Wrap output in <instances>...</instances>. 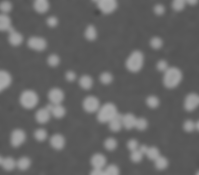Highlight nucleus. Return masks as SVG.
Wrapping results in <instances>:
<instances>
[{
  "instance_id": "obj_1",
  "label": "nucleus",
  "mask_w": 199,
  "mask_h": 175,
  "mask_svg": "<svg viewBox=\"0 0 199 175\" xmlns=\"http://www.w3.org/2000/svg\"><path fill=\"white\" fill-rule=\"evenodd\" d=\"M182 78V72L178 69L175 67L169 68L165 71L163 83L167 88L172 89L179 84Z\"/></svg>"
},
{
  "instance_id": "obj_2",
  "label": "nucleus",
  "mask_w": 199,
  "mask_h": 175,
  "mask_svg": "<svg viewBox=\"0 0 199 175\" xmlns=\"http://www.w3.org/2000/svg\"><path fill=\"white\" fill-rule=\"evenodd\" d=\"M97 111V119L102 123L109 122L118 114L116 106L111 103L104 104L100 107Z\"/></svg>"
},
{
  "instance_id": "obj_3",
  "label": "nucleus",
  "mask_w": 199,
  "mask_h": 175,
  "mask_svg": "<svg viewBox=\"0 0 199 175\" xmlns=\"http://www.w3.org/2000/svg\"><path fill=\"white\" fill-rule=\"evenodd\" d=\"M19 101L21 105L27 109H31L35 107L39 101L37 93L34 90H27L22 92L20 95Z\"/></svg>"
},
{
  "instance_id": "obj_4",
  "label": "nucleus",
  "mask_w": 199,
  "mask_h": 175,
  "mask_svg": "<svg viewBox=\"0 0 199 175\" xmlns=\"http://www.w3.org/2000/svg\"><path fill=\"white\" fill-rule=\"evenodd\" d=\"M144 56L141 51H136L132 52L127 59L126 66L130 71L136 72L142 68L144 62Z\"/></svg>"
},
{
  "instance_id": "obj_5",
  "label": "nucleus",
  "mask_w": 199,
  "mask_h": 175,
  "mask_svg": "<svg viewBox=\"0 0 199 175\" xmlns=\"http://www.w3.org/2000/svg\"><path fill=\"white\" fill-rule=\"evenodd\" d=\"M82 106L87 112L92 113L98 111L100 108V101L98 99L94 96H89L83 100Z\"/></svg>"
},
{
  "instance_id": "obj_6",
  "label": "nucleus",
  "mask_w": 199,
  "mask_h": 175,
  "mask_svg": "<svg viewBox=\"0 0 199 175\" xmlns=\"http://www.w3.org/2000/svg\"><path fill=\"white\" fill-rule=\"evenodd\" d=\"M48 97L51 103L54 105L61 104L64 100L65 95L61 89L55 87L49 90Z\"/></svg>"
},
{
  "instance_id": "obj_7",
  "label": "nucleus",
  "mask_w": 199,
  "mask_h": 175,
  "mask_svg": "<svg viewBox=\"0 0 199 175\" xmlns=\"http://www.w3.org/2000/svg\"><path fill=\"white\" fill-rule=\"evenodd\" d=\"M98 7L103 13L108 14L113 12L116 8L117 3L113 0H102L96 1Z\"/></svg>"
},
{
  "instance_id": "obj_8",
  "label": "nucleus",
  "mask_w": 199,
  "mask_h": 175,
  "mask_svg": "<svg viewBox=\"0 0 199 175\" xmlns=\"http://www.w3.org/2000/svg\"><path fill=\"white\" fill-rule=\"evenodd\" d=\"M26 135L25 132L20 129L14 130L12 133L11 137V143L14 147H18L25 142Z\"/></svg>"
},
{
  "instance_id": "obj_9",
  "label": "nucleus",
  "mask_w": 199,
  "mask_h": 175,
  "mask_svg": "<svg viewBox=\"0 0 199 175\" xmlns=\"http://www.w3.org/2000/svg\"><path fill=\"white\" fill-rule=\"evenodd\" d=\"M28 45L30 48L33 49L41 51L45 49L47 46V42L43 38L33 37L28 40Z\"/></svg>"
},
{
  "instance_id": "obj_10",
  "label": "nucleus",
  "mask_w": 199,
  "mask_h": 175,
  "mask_svg": "<svg viewBox=\"0 0 199 175\" xmlns=\"http://www.w3.org/2000/svg\"><path fill=\"white\" fill-rule=\"evenodd\" d=\"M199 103L198 96L195 93H191L186 97L184 101V107L188 111H192L195 109Z\"/></svg>"
},
{
  "instance_id": "obj_11",
  "label": "nucleus",
  "mask_w": 199,
  "mask_h": 175,
  "mask_svg": "<svg viewBox=\"0 0 199 175\" xmlns=\"http://www.w3.org/2000/svg\"><path fill=\"white\" fill-rule=\"evenodd\" d=\"M12 78L7 71L2 70L0 71V91H3L11 85Z\"/></svg>"
},
{
  "instance_id": "obj_12",
  "label": "nucleus",
  "mask_w": 199,
  "mask_h": 175,
  "mask_svg": "<svg viewBox=\"0 0 199 175\" xmlns=\"http://www.w3.org/2000/svg\"><path fill=\"white\" fill-rule=\"evenodd\" d=\"M51 114L50 112L45 107L38 110L35 114V118L38 123L45 124L49 120Z\"/></svg>"
},
{
  "instance_id": "obj_13",
  "label": "nucleus",
  "mask_w": 199,
  "mask_h": 175,
  "mask_svg": "<svg viewBox=\"0 0 199 175\" xmlns=\"http://www.w3.org/2000/svg\"><path fill=\"white\" fill-rule=\"evenodd\" d=\"M50 143L52 146L57 150L62 149L65 144V140L61 134H56L53 135L50 139Z\"/></svg>"
},
{
  "instance_id": "obj_14",
  "label": "nucleus",
  "mask_w": 199,
  "mask_h": 175,
  "mask_svg": "<svg viewBox=\"0 0 199 175\" xmlns=\"http://www.w3.org/2000/svg\"><path fill=\"white\" fill-rule=\"evenodd\" d=\"M123 115L118 113L115 117L109 122V126L111 130L116 132L121 129L123 125Z\"/></svg>"
},
{
  "instance_id": "obj_15",
  "label": "nucleus",
  "mask_w": 199,
  "mask_h": 175,
  "mask_svg": "<svg viewBox=\"0 0 199 175\" xmlns=\"http://www.w3.org/2000/svg\"><path fill=\"white\" fill-rule=\"evenodd\" d=\"M106 159L102 154L97 153L94 155L91 159V163L94 168H102L105 165Z\"/></svg>"
},
{
  "instance_id": "obj_16",
  "label": "nucleus",
  "mask_w": 199,
  "mask_h": 175,
  "mask_svg": "<svg viewBox=\"0 0 199 175\" xmlns=\"http://www.w3.org/2000/svg\"><path fill=\"white\" fill-rule=\"evenodd\" d=\"M93 81L91 76L88 75L81 76L79 79V84L80 87L85 90L90 89L93 86Z\"/></svg>"
},
{
  "instance_id": "obj_17",
  "label": "nucleus",
  "mask_w": 199,
  "mask_h": 175,
  "mask_svg": "<svg viewBox=\"0 0 199 175\" xmlns=\"http://www.w3.org/2000/svg\"><path fill=\"white\" fill-rule=\"evenodd\" d=\"M137 119L131 114H127L123 116V125L127 129H130L135 126Z\"/></svg>"
},
{
  "instance_id": "obj_18",
  "label": "nucleus",
  "mask_w": 199,
  "mask_h": 175,
  "mask_svg": "<svg viewBox=\"0 0 199 175\" xmlns=\"http://www.w3.org/2000/svg\"><path fill=\"white\" fill-rule=\"evenodd\" d=\"M53 104L51 113L54 117L60 119L63 117L65 114L66 110L61 104Z\"/></svg>"
},
{
  "instance_id": "obj_19",
  "label": "nucleus",
  "mask_w": 199,
  "mask_h": 175,
  "mask_svg": "<svg viewBox=\"0 0 199 175\" xmlns=\"http://www.w3.org/2000/svg\"><path fill=\"white\" fill-rule=\"evenodd\" d=\"M0 163L6 170L11 171L16 166V162L12 158L7 157L3 158L1 157Z\"/></svg>"
},
{
  "instance_id": "obj_20",
  "label": "nucleus",
  "mask_w": 199,
  "mask_h": 175,
  "mask_svg": "<svg viewBox=\"0 0 199 175\" xmlns=\"http://www.w3.org/2000/svg\"><path fill=\"white\" fill-rule=\"evenodd\" d=\"M34 6L37 12L42 13L48 11L49 7V4L46 0H37L35 1Z\"/></svg>"
},
{
  "instance_id": "obj_21",
  "label": "nucleus",
  "mask_w": 199,
  "mask_h": 175,
  "mask_svg": "<svg viewBox=\"0 0 199 175\" xmlns=\"http://www.w3.org/2000/svg\"><path fill=\"white\" fill-rule=\"evenodd\" d=\"M11 21L9 17L5 14L0 16V30L1 31H8L12 27Z\"/></svg>"
},
{
  "instance_id": "obj_22",
  "label": "nucleus",
  "mask_w": 199,
  "mask_h": 175,
  "mask_svg": "<svg viewBox=\"0 0 199 175\" xmlns=\"http://www.w3.org/2000/svg\"><path fill=\"white\" fill-rule=\"evenodd\" d=\"M10 33L9 41L11 44L14 46H17L22 43L23 38L20 33L15 31Z\"/></svg>"
},
{
  "instance_id": "obj_23",
  "label": "nucleus",
  "mask_w": 199,
  "mask_h": 175,
  "mask_svg": "<svg viewBox=\"0 0 199 175\" xmlns=\"http://www.w3.org/2000/svg\"><path fill=\"white\" fill-rule=\"evenodd\" d=\"M86 38L88 40H95L97 36L96 30L93 25H89L86 28L85 33Z\"/></svg>"
},
{
  "instance_id": "obj_24",
  "label": "nucleus",
  "mask_w": 199,
  "mask_h": 175,
  "mask_svg": "<svg viewBox=\"0 0 199 175\" xmlns=\"http://www.w3.org/2000/svg\"><path fill=\"white\" fill-rule=\"evenodd\" d=\"M30 164V159L26 157L21 158L16 162V166L19 169L22 170L27 169Z\"/></svg>"
},
{
  "instance_id": "obj_25",
  "label": "nucleus",
  "mask_w": 199,
  "mask_h": 175,
  "mask_svg": "<svg viewBox=\"0 0 199 175\" xmlns=\"http://www.w3.org/2000/svg\"><path fill=\"white\" fill-rule=\"evenodd\" d=\"M99 79L100 82L103 84L107 85L111 83L113 80L112 75L108 72H105L101 74Z\"/></svg>"
},
{
  "instance_id": "obj_26",
  "label": "nucleus",
  "mask_w": 199,
  "mask_h": 175,
  "mask_svg": "<svg viewBox=\"0 0 199 175\" xmlns=\"http://www.w3.org/2000/svg\"><path fill=\"white\" fill-rule=\"evenodd\" d=\"M156 168L160 170L165 169L168 165V162L165 158L160 156L155 160Z\"/></svg>"
},
{
  "instance_id": "obj_27",
  "label": "nucleus",
  "mask_w": 199,
  "mask_h": 175,
  "mask_svg": "<svg viewBox=\"0 0 199 175\" xmlns=\"http://www.w3.org/2000/svg\"><path fill=\"white\" fill-rule=\"evenodd\" d=\"M34 136L36 139L38 141H43L46 139L47 133L45 129H39L35 131Z\"/></svg>"
},
{
  "instance_id": "obj_28",
  "label": "nucleus",
  "mask_w": 199,
  "mask_h": 175,
  "mask_svg": "<svg viewBox=\"0 0 199 175\" xmlns=\"http://www.w3.org/2000/svg\"><path fill=\"white\" fill-rule=\"evenodd\" d=\"M104 146L107 150L112 151L117 146V142L113 138H110L107 139L104 142Z\"/></svg>"
},
{
  "instance_id": "obj_29",
  "label": "nucleus",
  "mask_w": 199,
  "mask_h": 175,
  "mask_svg": "<svg viewBox=\"0 0 199 175\" xmlns=\"http://www.w3.org/2000/svg\"><path fill=\"white\" fill-rule=\"evenodd\" d=\"M146 154L150 159L154 160L160 156L159 150L154 147L148 148Z\"/></svg>"
},
{
  "instance_id": "obj_30",
  "label": "nucleus",
  "mask_w": 199,
  "mask_h": 175,
  "mask_svg": "<svg viewBox=\"0 0 199 175\" xmlns=\"http://www.w3.org/2000/svg\"><path fill=\"white\" fill-rule=\"evenodd\" d=\"M146 103L149 107L152 108H155L158 106L159 101L158 98L156 96H150L146 99Z\"/></svg>"
},
{
  "instance_id": "obj_31",
  "label": "nucleus",
  "mask_w": 199,
  "mask_h": 175,
  "mask_svg": "<svg viewBox=\"0 0 199 175\" xmlns=\"http://www.w3.org/2000/svg\"><path fill=\"white\" fill-rule=\"evenodd\" d=\"M60 61L59 56L56 54L50 55L47 59V63L49 65L52 67H56L59 63Z\"/></svg>"
},
{
  "instance_id": "obj_32",
  "label": "nucleus",
  "mask_w": 199,
  "mask_h": 175,
  "mask_svg": "<svg viewBox=\"0 0 199 175\" xmlns=\"http://www.w3.org/2000/svg\"><path fill=\"white\" fill-rule=\"evenodd\" d=\"M186 3V1L184 0H174L172 2V7L175 11H180L184 9Z\"/></svg>"
},
{
  "instance_id": "obj_33",
  "label": "nucleus",
  "mask_w": 199,
  "mask_h": 175,
  "mask_svg": "<svg viewBox=\"0 0 199 175\" xmlns=\"http://www.w3.org/2000/svg\"><path fill=\"white\" fill-rule=\"evenodd\" d=\"M147 122L145 119L140 118L137 119L135 127L139 130H143L147 128Z\"/></svg>"
},
{
  "instance_id": "obj_34",
  "label": "nucleus",
  "mask_w": 199,
  "mask_h": 175,
  "mask_svg": "<svg viewBox=\"0 0 199 175\" xmlns=\"http://www.w3.org/2000/svg\"><path fill=\"white\" fill-rule=\"evenodd\" d=\"M150 44L151 46L155 49L160 48L163 45L162 40L158 37L153 38L150 41Z\"/></svg>"
},
{
  "instance_id": "obj_35",
  "label": "nucleus",
  "mask_w": 199,
  "mask_h": 175,
  "mask_svg": "<svg viewBox=\"0 0 199 175\" xmlns=\"http://www.w3.org/2000/svg\"><path fill=\"white\" fill-rule=\"evenodd\" d=\"M105 175H117L119 173L118 167L114 165H109L104 170Z\"/></svg>"
},
{
  "instance_id": "obj_36",
  "label": "nucleus",
  "mask_w": 199,
  "mask_h": 175,
  "mask_svg": "<svg viewBox=\"0 0 199 175\" xmlns=\"http://www.w3.org/2000/svg\"><path fill=\"white\" fill-rule=\"evenodd\" d=\"M143 154L138 150L132 151L131 155V158L134 162L138 163L140 162L142 158Z\"/></svg>"
},
{
  "instance_id": "obj_37",
  "label": "nucleus",
  "mask_w": 199,
  "mask_h": 175,
  "mask_svg": "<svg viewBox=\"0 0 199 175\" xmlns=\"http://www.w3.org/2000/svg\"><path fill=\"white\" fill-rule=\"evenodd\" d=\"M66 80L69 82H72L76 79V73L72 70H69L66 72L65 75Z\"/></svg>"
},
{
  "instance_id": "obj_38",
  "label": "nucleus",
  "mask_w": 199,
  "mask_h": 175,
  "mask_svg": "<svg viewBox=\"0 0 199 175\" xmlns=\"http://www.w3.org/2000/svg\"><path fill=\"white\" fill-rule=\"evenodd\" d=\"M12 8L11 4L8 1H4L0 5V9L1 11L4 13H7L10 12Z\"/></svg>"
},
{
  "instance_id": "obj_39",
  "label": "nucleus",
  "mask_w": 199,
  "mask_h": 175,
  "mask_svg": "<svg viewBox=\"0 0 199 175\" xmlns=\"http://www.w3.org/2000/svg\"><path fill=\"white\" fill-rule=\"evenodd\" d=\"M157 69L161 71H165L169 68L167 62L163 60L160 61L157 64Z\"/></svg>"
},
{
  "instance_id": "obj_40",
  "label": "nucleus",
  "mask_w": 199,
  "mask_h": 175,
  "mask_svg": "<svg viewBox=\"0 0 199 175\" xmlns=\"http://www.w3.org/2000/svg\"><path fill=\"white\" fill-rule=\"evenodd\" d=\"M184 129L187 132H191L195 128V124L191 120H188L184 123Z\"/></svg>"
},
{
  "instance_id": "obj_41",
  "label": "nucleus",
  "mask_w": 199,
  "mask_h": 175,
  "mask_svg": "<svg viewBox=\"0 0 199 175\" xmlns=\"http://www.w3.org/2000/svg\"><path fill=\"white\" fill-rule=\"evenodd\" d=\"M127 146L128 148L132 151L137 149L138 143L135 139H131L128 142Z\"/></svg>"
},
{
  "instance_id": "obj_42",
  "label": "nucleus",
  "mask_w": 199,
  "mask_h": 175,
  "mask_svg": "<svg viewBox=\"0 0 199 175\" xmlns=\"http://www.w3.org/2000/svg\"><path fill=\"white\" fill-rule=\"evenodd\" d=\"M154 11L157 15H162L165 12V8L162 5L160 4H157L154 7Z\"/></svg>"
},
{
  "instance_id": "obj_43",
  "label": "nucleus",
  "mask_w": 199,
  "mask_h": 175,
  "mask_svg": "<svg viewBox=\"0 0 199 175\" xmlns=\"http://www.w3.org/2000/svg\"><path fill=\"white\" fill-rule=\"evenodd\" d=\"M47 23L49 26L51 27H54L57 25L58 20L55 17H50L47 19Z\"/></svg>"
},
{
  "instance_id": "obj_44",
  "label": "nucleus",
  "mask_w": 199,
  "mask_h": 175,
  "mask_svg": "<svg viewBox=\"0 0 199 175\" xmlns=\"http://www.w3.org/2000/svg\"><path fill=\"white\" fill-rule=\"evenodd\" d=\"M92 175H105L104 170L102 168H94V169L91 172Z\"/></svg>"
},
{
  "instance_id": "obj_45",
  "label": "nucleus",
  "mask_w": 199,
  "mask_h": 175,
  "mask_svg": "<svg viewBox=\"0 0 199 175\" xmlns=\"http://www.w3.org/2000/svg\"><path fill=\"white\" fill-rule=\"evenodd\" d=\"M148 148H148L145 145H142L140 147L139 150L143 154H146Z\"/></svg>"
},
{
  "instance_id": "obj_46",
  "label": "nucleus",
  "mask_w": 199,
  "mask_h": 175,
  "mask_svg": "<svg viewBox=\"0 0 199 175\" xmlns=\"http://www.w3.org/2000/svg\"><path fill=\"white\" fill-rule=\"evenodd\" d=\"M186 2L191 5H194L197 4V1L196 0H187L186 1Z\"/></svg>"
},
{
  "instance_id": "obj_47",
  "label": "nucleus",
  "mask_w": 199,
  "mask_h": 175,
  "mask_svg": "<svg viewBox=\"0 0 199 175\" xmlns=\"http://www.w3.org/2000/svg\"><path fill=\"white\" fill-rule=\"evenodd\" d=\"M199 127V122H197L196 124H195V128H196L197 130H198Z\"/></svg>"
}]
</instances>
